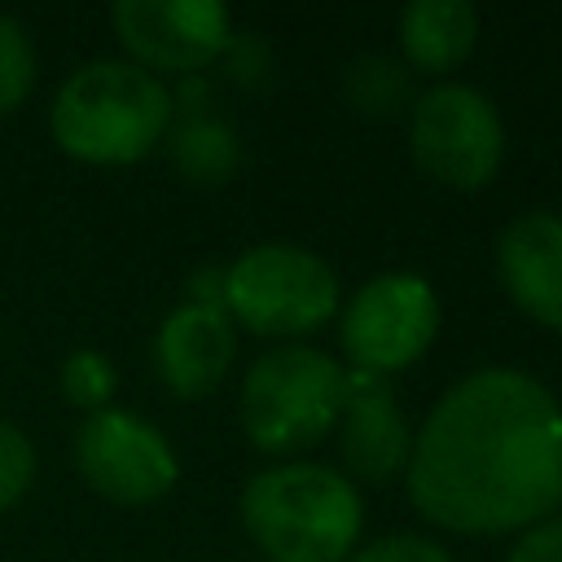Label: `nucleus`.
<instances>
[{"mask_svg":"<svg viewBox=\"0 0 562 562\" xmlns=\"http://www.w3.org/2000/svg\"><path fill=\"white\" fill-rule=\"evenodd\" d=\"M404 492L457 536L536 527L562 505V400L527 369H470L413 430Z\"/></svg>","mask_w":562,"mask_h":562,"instance_id":"nucleus-1","label":"nucleus"},{"mask_svg":"<svg viewBox=\"0 0 562 562\" xmlns=\"http://www.w3.org/2000/svg\"><path fill=\"white\" fill-rule=\"evenodd\" d=\"M171 123V88L127 57H92L75 66L48 105L53 145L92 167L140 162L167 140Z\"/></svg>","mask_w":562,"mask_h":562,"instance_id":"nucleus-2","label":"nucleus"},{"mask_svg":"<svg viewBox=\"0 0 562 562\" xmlns=\"http://www.w3.org/2000/svg\"><path fill=\"white\" fill-rule=\"evenodd\" d=\"M237 514L268 562H347L364 531V496L338 465L321 461L255 470Z\"/></svg>","mask_w":562,"mask_h":562,"instance_id":"nucleus-3","label":"nucleus"},{"mask_svg":"<svg viewBox=\"0 0 562 562\" xmlns=\"http://www.w3.org/2000/svg\"><path fill=\"white\" fill-rule=\"evenodd\" d=\"M342 413V364L312 342L259 351L237 391V417L259 452L316 448Z\"/></svg>","mask_w":562,"mask_h":562,"instance_id":"nucleus-4","label":"nucleus"},{"mask_svg":"<svg viewBox=\"0 0 562 562\" xmlns=\"http://www.w3.org/2000/svg\"><path fill=\"white\" fill-rule=\"evenodd\" d=\"M342 307L338 272L299 241L246 246L224 268V312L259 338H294L321 329Z\"/></svg>","mask_w":562,"mask_h":562,"instance_id":"nucleus-5","label":"nucleus"},{"mask_svg":"<svg viewBox=\"0 0 562 562\" xmlns=\"http://www.w3.org/2000/svg\"><path fill=\"white\" fill-rule=\"evenodd\" d=\"M408 154L448 189H483L505 162L501 110L483 88L439 79L408 101Z\"/></svg>","mask_w":562,"mask_h":562,"instance_id":"nucleus-6","label":"nucleus"},{"mask_svg":"<svg viewBox=\"0 0 562 562\" xmlns=\"http://www.w3.org/2000/svg\"><path fill=\"white\" fill-rule=\"evenodd\" d=\"M443 303L422 272L386 268L356 285L338 307V347L351 369L391 378L426 356L439 334Z\"/></svg>","mask_w":562,"mask_h":562,"instance_id":"nucleus-7","label":"nucleus"},{"mask_svg":"<svg viewBox=\"0 0 562 562\" xmlns=\"http://www.w3.org/2000/svg\"><path fill=\"white\" fill-rule=\"evenodd\" d=\"M79 479L110 505H154L180 479L171 439L136 408L110 404L79 422L70 443Z\"/></svg>","mask_w":562,"mask_h":562,"instance_id":"nucleus-8","label":"nucleus"},{"mask_svg":"<svg viewBox=\"0 0 562 562\" xmlns=\"http://www.w3.org/2000/svg\"><path fill=\"white\" fill-rule=\"evenodd\" d=\"M110 26L127 61L158 79L215 66L233 40V13L220 0H114Z\"/></svg>","mask_w":562,"mask_h":562,"instance_id":"nucleus-9","label":"nucleus"},{"mask_svg":"<svg viewBox=\"0 0 562 562\" xmlns=\"http://www.w3.org/2000/svg\"><path fill=\"white\" fill-rule=\"evenodd\" d=\"M342 474L356 483H386L404 474L413 452V426L391 395L386 378L342 364V413L334 422Z\"/></svg>","mask_w":562,"mask_h":562,"instance_id":"nucleus-10","label":"nucleus"},{"mask_svg":"<svg viewBox=\"0 0 562 562\" xmlns=\"http://www.w3.org/2000/svg\"><path fill=\"white\" fill-rule=\"evenodd\" d=\"M237 356V325L220 307L176 303L154 329V369L176 400L211 395Z\"/></svg>","mask_w":562,"mask_h":562,"instance_id":"nucleus-11","label":"nucleus"},{"mask_svg":"<svg viewBox=\"0 0 562 562\" xmlns=\"http://www.w3.org/2000/svg\"><path fill=\"white\" fill-rule=\"evenodd\" d=\"M496 277L531 321L562 334V215H514L496 237Z\"/></svg>","mask_w":562,"mask_h":562,"instance_id":"nucleus-12","label":"nucleus"},{"mask_svg":"<svg viewBox=\"0 0 562 562\" xmlns=\"http://www.w3.org/2000/svg\"><path fill=\"white\" fill-rule=\"evenodd\" d=\"M479 9L470 0H408L400 9V48L404 66L443 75L474 53Z\"/></svg>","mask_w":562,"mask_h":562,"instance_id":"nucleus-13","label":"nucleus"},{"mask_svg":"<svg viewBox=\"0 0 562 562\" xmlns=\"http://www.w3.org/2000/svg\"><path fill=\"white\" fill-rule=\"evenodd\" d=\"M167 154H171V162L184 180L224 184L241 162V140H237L233 123H224L215 114H189V119L171 123Z\"/></svg>","mask_w":562,"mask_h":562,"instance_id":"nucleus-14","label":"nucleus"},{"mask_svg":"<svg viewBox=\"0 0 562 562\" xmlns=\"http://www.w3.org/2000/svg\"><path fill=\"white\" fill-rule=\"evenodd\" d=\"M342 97L360 114H400L413 101V75L400 57L386 53H360L342 70Z\"/></svg>","mask_w":562,"mask_h":562,"instance_id":"nucleus-15","label":"nucleus"},{"mask_svg":"<svg viewBox=\"0 0 562 562\" xmlns=\"http://www.w3.org/2000/svg\"><path fill=\"white\" fill-rule=\"evenodd\" d=\"M57 386H61L66 404L83 408V417H88L97 408H110L114 386H119V369L101 347H75L57 364Z\"/></svg>","mask_w":562,"mask_h":562,"instance_id":"nucleus-16","label":"nucleus"},{"mask_svg":"<svg viewBox=\"0 0 562 562\" xmlns=\"http://www.w3.org/2000/svg\"><path fill=\"white\" fill-rule=\"evenodd\" d=\"M35 75H40V57L26 26L13 13H0V114H13L31 97Z\"/></svg>","mask_w":562,"mask_h":562,"instance_id":"nucleus-17","label":"nucleus"},{"mask_svg":"<svg viewBox=\"0 0 562 562\" xmlns=\"http://www.w3.org/2000/svg\"><path fill=\"white\" fill-rule=\"evenodd\" d=\"M35 443L22 426L0 417V514L13 509L35 483Z\"/></svg>","mask_w":562,"mask_h":562,"instance_id":"nucleus-18","label":"nucleus"},{"mask_svg":"<svg viewBox=\"0 0 562 562\" xmlns=\"http://www.w3.org/2000/svg\"><path fill=\"white\" fill-rule=\"evenodd\" d=\"M347 562H452V553L422 531H386L369 544H356Z\"/></svg>","mask_w":562,"mask_h":562,"instance_id":"nucleus-19","label":"nucleus"},{"mask_svg":"<svg viewBox=\"0 0 562 562\" xmlns=\"http://www.w3.org/2000/svg\"><path fill=\"white\" fill-rule=\"evenodd\" d=\"M220 61L246 88H263L272 79V48H268V40L259 31H237L233 26V40H228V48H224Z\"/></svg>","mask_w":562,"mask_h":562,"instance_id":"nucleus-20","label":"nucleus"},{"mask_svg":"<svg viewBox=\"0 0 562 562\" xmlns=\"http://www.w3.org/2000/svg\"><path fill=\"white\" fill-rule=\"evenodd\" d=\"M505 562H562V514H549L536 527L518 531Z\"/></svg>","mask_w":562,"mask_h":562,"instance_id":"nucleus-21","label":"nucleus"},{"mask_svg":"<svg viewBox=\"0 0 562 562\" xmlns=\"http://www.w3.org/2000/svg\"><path fill=\"white\" fill-rule=\"evenodd\" d=\"M184 303H202V307H220V312H224V268L206 263V268L189 272V281H184Z\"/></svg>","mask_w":562,"mask_h":562,"instance_id":"nucleus-22","label":"nucleus"}]
</instances>
